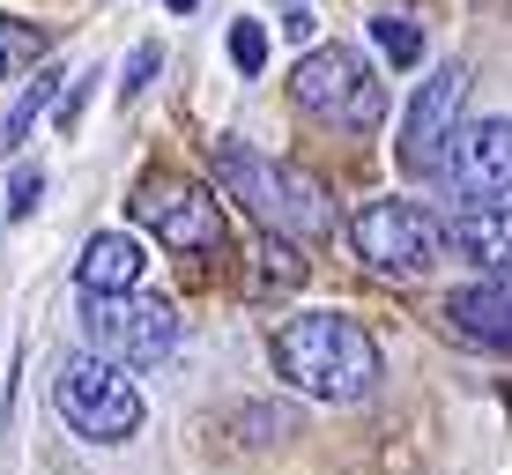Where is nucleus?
Listing matches in <instances>:
<instances>
[{
  "label": "nucleus",
  "mask_w": 512,
  "mask_h": 475,
  "mask_svg": "<svg viewBox=\"0 0 512 475\" xmlns=\"http://www.w3.org/2000/svg\"><path fill=\"white\" fill-rule=\"evenodd\" d=\"M268 357H275V379L312 401H364L386 372L372 327L349 320V312H290L268 334Z\"/></svg>",
  "instance_id": "obj_1"
},
{
  "label": "nucleus",
  "mask_w": 512,
  "mask_h": 475,
  "mask_svg": "<svg viewBox=\"0 0 512 475\" xmlns=\"http://www.w3.org/2000/svg\"><path fill=\"white\" fill-rule=\"evenodd\" d=\"M208 164H216V186L253 208L275 238L282 231H334L327 186L305 179V171H290V164H275V156H260L253 142H238V134H216V142H208Z\"/></svg>",
  "instance_id": "obj_2"
},
{
  "label": "nucleus",
  "mask_w": 512,
  "mask_h": 475,
  "mask_svg": "<svg viewBox=\"0 0 512 475\" xmlns=\"http://www.w3.org/2000/svg\"><path fill=\"white\" fill-rule=\"evenodd\" d=\"M290 104L320 127H342V134H372L386 119V82L379 67L364 60L357 45H312L305 60L290 67Z\"/></svg>",
  "instance_id": "obj_3"
},
{
  "label": "nucleus",
  "mask_w": 512,
  "mask_h": 475,
  "mask_svg": "<svg viewBox=\"0 0 512 475\" xmlns=\"http://www.w3.org/2000/svg\"><path fill=\"white\" fill-rule=\"evenodd\" d=\"M52 409H60V424L75 438H90V446H127V438L141 431L134 379L119 372V364L90 357V349L60 357V372H52Z\"/></svg>",
  "instance_id": "obj_4"
},
{
  "label": "nucleus",
  "mask_w": 512,
  "mask_h": 475,
  "mask_svg": "<svg viewBox=\"0 0 512 475\" xmlns=\"http://www.w3.org/2000/svg\"><path fill=\"white\" fill-rule=\"evenodd\" d=\"M127 216H134L156 245H164V253H186V260H201V253H231V223H223V201H216V193H208L201 179H179V171H149V179L134 186Z\"/></svg>",
  "instance_id": "obj_5"
},
{
  "label": "nucleus",
  "mask_w": 512,
  "mask_h": 475,
  "mask_svg": "<svg viewBox=\"0 0 512 475\" xmlns=\"http://www.w3.org/2000/svg\"><path fill=\"white\" fill-rule=\"evenodd\" d=\"M349 245L372 275H394V283H416L446 260V223L416 201H364L349 216Z\"/></svg>",
  "instance_id": "obj_6"
},
{
  "label": "nucleus",
  "mask_w": 512,
  "mask_h": 475,
  "mask_svg": "<svg viewBox=\"0 0 512 475\" xmlns=\"http://www.w3.org/2000/svg\"><path fill=\"white\" fill-rule=\"evenodd\" d=\"M82 334H90V357L119 372H156L179 349V312L164 297H82Z\"/></svg>",
  "instance_id": "obj_7"
},
{
  "label": "nucleus",
  "mask_w": 512,
  "mask_h": 475,
  "mask_svg": "<svg viewBox=\"0 0 512 475\" xmlns=\"http://www.w3.org/2000/svg\"><path fill=\"white\" fill-rule=\"evenodd\" d=\"M461 104H468V67L461 60L431 67V75L416 82L409 119H401V134H394V156H401L409 179H438V171H446V142H453V127H461Z\"/></svg>",
  "instance_id": "obj_8"
},
{
  "label": "nucleus",
  "mask_w": 512,
  "mask_h": 475,
  "mask_svg": "<svg viewBox=\"0 0 512 475\" xmlns=\"http://www.w3.org/2000/svg\"><path fill=\"white\" fill-rule=\"evenodd\" d=\"M446 179L468 193V208H490L512 193V119H468L446 142Z\"/></svg>",
  "instance_id": "obj_9"
},
{
  "label": "nucleus",
  "mask_w": 512,
  "mask_h": 475,
  "mask_svg": "<svg viewBox=\"0 0 512 475\" xmlns=\"http://www.w3.org/2000/svg\"><path fill=\"white\" fill-rule=\"evenodd\" d=\"M446 253H461L468 268H483L490 283L512 275V201H490V208H461L446 223Z\"/></svg>",
  "instance_id": "obj_10"
},
{
  "label": "nucleus",
  "mask_w": 512,
  "mask_h": 475,
  "mask_svg": "<svg viewBox=\"0 0 512 475\" xmlns=\"http://www.w3.org/2000/svg\"><path fill=\"white\" fill-rule=\"evenodd\" d=\"M446 327L475 349H498L512 357V275L505 283H475V290H453L446 297Z\"/></svg>",
  "instance_id": "obj_11"
},
{
  "label": "nucleus",
  "mask_w": 512,
  "mask_h": 475,
  "mask_svg": "<svg viewBox=\"0 0 512 475\" xmlns=\"http://www.w3.org/2000/svg\"><path fill=\"white\" fill-rule=\"evenodd\" d=\"M141 268H149V260H141V245L127 231H97L75 260V283H82V297H134Z\"/></svg>",
  "instance_id": "obj_12"
},
{
  "label": "nucleus",
  "mask_w": 512,
  "mask_h": 475,
  "mask_svg": "<svg viewBox=\"0 0 512 475\" xmlns=\"http://www.w3.org/2000/svg\"><path fill=\"white\" fill-rule=\"evenodd\" d=\"M60 82H67L60 67H38V82H30V90L15 97V112L0 119V156H15V149H23V134L38 127V119L52 112V104H60Z\"/></svg>",
  "instance_id": "obj_13"
},
{
  "label": "nucleus",
  "mask_w": 512,
  "mask_h": 475,
  "mask_svg": "<svg viewBox=\"0 0 512 475\" xmlns=\"http://www.w3.org/2000/svg\"><path fill=\"white\" fill-rule=\"evenodd\" d=\"M52 38H60L52 23H30V15H0V75H23V67H38L45 52H52Z\"/></svg>",
  "instance_id": "obj_14"
},
{
  "label": "nucleus",
  "mask_w": 512,
  "mask_h": 475,
  "mask_svg": "<svg viewBox=\"0 0 512 475\" xmlns=\"http://www.w3.org/2000/svg\"><path fill=\"white\" fill-rule=\"evenodd\" d=\"M372 45H379L386 67H416V60H423V30L409 23V15H379V23H372Z\"/></svg>",
  "instance_id": "obj_15"
},
{
  "label": "nucleus",
  "mask_w": 512,
  "mask_h": 475,
  "mask_svg": "<svg viewBox=\"0 0 512 475\" xmlns=\"http://www.w3.org/2000/svg\"><path fill=\"white\" fill-rule=\"evenodd\" d=\"M305 275H312V268H305V253H297L290 238H275V231L260 238V283H268V290H297Z\"/></svg>",
  "instance_id": "obj_16"
},
{
  "label": "nucleus",
  "mask_w": 512,
  "mask_h": 475,
  "mask_svg": "<svg viewBox=\"0 0 512 475\" xmlns=\"http://www.w3.org/2000/svg\"><path fill=\"white\" fill-rule=\"evenodd\" d=\"M231 60H238V75H260V67H268V23L238 15L231 23Z\"/></svg>",
  "instance_id": "obj_17"
},
{
  "label": "nucleus",
  "mask_w": 512,
  "mask_h": 475,
  "mask_svg": "<svg viewBox=\"0 0 512 475\" xmlns=\"http://www.w3.org/2000/svg\"><path fill=\"white\" fill-rule=\"evenodd\" d=\"M156 75H164V45L149 38V45H134V52H127V75H119V97H141Z\"/></svg>",
  "instance_id": "obj_18"
},
{
  "label": "nucleus",
  "mask_w": 512,
  "mask_h": 475,
  "mask_svg": "<svg viewBox=\"0 0 512 475\" xmlns=\"http://www.w3.org/2000/svg\"><path fill=\"white\" fill-rule=\"evenodd\" d=\"M45 201V171H15V186H8V216H30V208H38Z\"/></svg>",
  "instance_id": "obj_19"
}]
</instances>
